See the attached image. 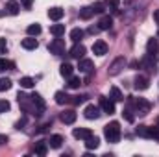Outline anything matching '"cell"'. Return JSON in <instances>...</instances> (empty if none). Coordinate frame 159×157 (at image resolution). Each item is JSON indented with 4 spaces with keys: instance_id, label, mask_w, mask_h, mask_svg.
I'll use <instances>...</instances> for the list:
<instances>
[{
    "instance_id": "cell-1",
    "label": "cell",
    "mask_w": 159,
    "mask_h": 157,
    "mask_svg": "<svg viewBox=\"0 0 159 157\" xmlns=\"http://www.w3.org/2000/svg\"><path fill=\"white\" fill-rule=\"evenodd\" d=\"M104 137L107 142H119L120 141V124L117 120L109 122L106 128H104Z\"/></svg>"
},
{
    "instance_id": "cell-2",
    "label": "cell",
    "mask_w": 159,
    "mask_h": 157,
    "mask_svg": "<svg viewBox=\"0 0 159 157\" xmlns=\"http://www.w3.org/2000/svg\"><path fill=\"white\" fill-rule=\"evenodd\" d=\"M128 104L133 105L139 115H146V113L150 111V107H152V104H150L148 100H144V98H137V100H135L133 96H128Z\"/></svg>"
},
{
    "instance_id": "cell-3",
    "label": "cell",
    "mask_w": 159,
    "mask_h": 157,
    "mask_svg": "<svg viewBox=\"0 0 159 157\" xmlns=\"http://www.w3.org/2000/svg\"><path fill=\"white\" fill-rule=\"evenodd\" d=\"M126 67V59L120 56V57H117L111 65H109V69H107V74L109 76H117V74H120L122 72V69Z\"/></svg>"
},
{
    "instance_id": "cell-4",
    "label": "cell",
    "mask_w": 159,
    "mask_h": 157,
    "mask_svg": "<svg viewBox=\"0 0 159 157\" xmlns=\"http://www.w3.org/2000/svg\"><path fill=\"white\" fill-rule=\"evenodd\" d=\"M48 50H50V54H54V56H63L65 54V41L63 39H54L50 44H48Z\"/></svg>"
},
{
    "instance_id": "cell-5",
    "label": "cell",
    "mask_w": 159,
    "mask_h": 157,
    "mask_svg": "<svg viewBox=\"0 0 159 157\" xmlns=\"http://www.w3.org/2000/svg\"><path fill=\"white\" fill-rule=\"evenodd\" d=\"M100 109L107 115H113L115 113V102L107 96H100Z\"/></svg>"
},
{
    "instance_id": "cell-6",
    "label": "cell",
    "mask_w": 159,
    "mask_h": 157,
    "mask_svg": "<svg viewBox=\"0 0 159 157\" xmlns=\"http://www.w3.org/2000/svg\"><path fill=\"white\" fill-rule=\"evenodd\" d=\"M139 65H141L143 69H146L148 72H156V57L150 56V54H146V56L139 61Z\"/></svg>"
},
{
    "instance_id": "cell-7",
    "label": "cell",
    "mask_w": 159,
    "mask_h": 157,
    "mask_svg": "<svg viewBox=\"0 0 159 157\" xmlns=\"http://www.w3.org/2000/svg\"><path fill=\"white\" fill-rule=\"evenodd\" d=\"M100 107L98 105H94V104H89L85 109H83V115H85V118H89V120H96V118L100 117Z\"/></svg>"
},
{
    "instance_id": "cell-8",
    "label": "cell",
    "mask_w": 159,
    "mask_h": 157,
    "mask_svg": "<svg viewBox=\"0 0 159 157\" xmlns=\"http://www.w3.org/2000/svg\"><path fill=\"white\" fill-rule=\"evenodd\" d=\"M133 87L137 91H146L150 87V79L146 78V76H143V74H139V76H135V79H133Z\"/></svg>"
},
{
    "instance_id": "cell-9",
    "label": "cell",
    "mask_w": 159,
    "mask_h": 157,
    "mask_svg": "<svg viewBox=\"0 0 159 157\" xmlns=\"http://www.w3.org/2000/svg\"><path fill=\"white\" fill-rule=\"evenodd\" d=\"M93 54H96V56H106L107 54V43L102 39L94 41V44H93Z\"/></svg>"
},
{
    "instance_id": "cell-10",
    "label": "cell",
    "mask_w": 159,
    "mask_h": 157,
    "mask_svg": "<svg viewBox=\"0 0 159 157\" xmlns=\"http://www.w3.org/2000/svg\"><path fill=\"white\" fill-rule=\"evenodd\" d=\"M72 135H74V139H78V141H87V139L93 135V131L87 129V128H74Z\"/></svg>"
},
{
    "instance_id": "cell-11",
    "label": "cell",
    "mask_w": 159,
    "mask_h": 157,
    "mask_svg": "<svg viewBox=\"0 0 159 157\" xmlns=\"http://www.w3.org/2000/svg\"><path fill=\"white\" fill-rule=\"evenodd\" d=\"M69 56H70V57H74V59H81V57L85 56V46H83L81 43H76V44L70 48Z\"/></svg>"
},
{
    "instance_id": "cell-12",
    "label": "cell",
    "mask_w": 159,
    "mask_h": 157,
    "mask_svg": "<svg viewBox=\"0 0 159 157\" xmlns=\"http://www.w3.org/2000/svg\"><path fill=\"white\" fill-rule=\"evenodd\" d=\"M80 63H78V69H80V72H85V74H91L93 70H94V65H93V61L91 59H78Z\"/></svg>"
},
{
    "instance_id": "cell-13",
    "label": "cell",
    "mask_w": 159,
    "mask_h": 157,
    "mask_svg": "<svg viewBox=\"0 0 159 157\" xmlns=\"http://www.w3.org/2000/svg\"><path fill=\"white\" fill-rule=\"evenodd\" d=\"M30 98H32V102L35 104V107H37V111H39V117H41V115L44 113V107H46V104H44L43 96H41L39 92H34V94H32Z\"/></svg>"
},
{
    "instance_id": "cell-14",
    "label": "cell",
    "mask_w": 159,
    "mask_h": 157,
    "mask_svg": "<svg viewBox=\"0 0 159 157\" xmlns=\"http://www.w3.org/2000/svg\"><path fill=\"white\" fill-rule=\"evenodd\" d=\"M76 117H78V115H76V111H72V109H67V111H63V113H61V122H63V124H74V122H76Z\"/></svg>"
},
{
    "instance_id": "cell-15",
    "label": "cell",
    "mask_w": 159,
    "mask_h": 157,
    "mask_svg": "<svg viewBox=\"0 0 159 157\" xmlns=\"http://www.w3.org/2000/svg\"><path fill=\"white\" fill-rule=\"evenodd\" d=\"M63 15H65V11H63L61 7H50V9H48V19H50V20H56V22H57V20L63 19Z\"/></svg>"
},
{
    "instance_id": "cell-16",
    "label": "cell",
    "mask_w": 159,
    "mask_h": 157,
    "mask_svg": "<svg viewBox=\"0 0 159 157\" xmlns=\"http://www.w3.org/2000/svg\"><path fill=\"white\" fill-rule=\"evenodd\" d=\"M54 98H56V104H57V105H65V104H70V96H69L65 91H57V92L54 94Z\"/></svg>"
},
{
    "instance_id": "cell-17",
    "label": "cell",
    "mask_w": 159,
    "mask_h": 157,
    "mask_svg": "<svg viewBox=\"0 0 159 157\" xmlns=\"http://www.w3.org/2000/svg\"><path fill=\"white\" fill-rule=\"evenodd\" d=\"M159 52V43L157 39H148V43H146V54H150V56H157Z\"/></svg>"
},
{
    "instance_id": "cell-18",
    "label": "cell",
    "mask_w": 159,
    "mask_h": 157,
    "mask_svg": "<svg viewBox=\"0 0 159 157\" xmlns=\"http://www.w3.org/2000/svg\"><path fill=\"white\" fill-rule=\"evenodd\" d=\"M20 44H22V48H26V50H35V48L39 46L37 39H35V37H32V35H30V37H26V39H22Z\"/></svg>"
},
{
    "instance_id": "cell-19",
    "label": "cell",
    "mask_w": 159,
    "mask_h": 157,
    "mask_svg": "<svg viewBox=\"0 0 159 157\" xmlns=\"http://www.w3.org/2000/svg\"><path fill=\"white\" fill-rule=\"evenodd\" d=\"M111 26H113V19L111 17H102L100 20H98V28L100 30H104V32H107V30H111Z\"/></svg>"
},
{
    "instance_id": "cell-20",
    "label": "cell",
    "mask_w": 159,
    "mask_h": 157,
    "mask_svg": "<svg viewBox=\"0 0 159 157\" xmlns=\"http://www.w3.org/2000/svg\"><path fill=\"white\" fill-rule=\"evenodd\" d=\"M72 72H74V67H72L70 63H63V65L59 67V74H61L63 78L69 79L70 76H72Z\"/></svg>"
},
{
    "instance_id": "cell-21",
    "label": "cell",
    "mask_w": 159,
    "mask_h": 157,
    "mask_svg": "<svg viewBox=\"0 0 159 157\" xmlns=\"http://www.w3.org/2000/svg\"><path fill=\"white\" fill-rule=\"evenodd\" d=\"M19 9H20V4L15 2V0H9L7 6H6V11H7L9 15H19Z\"/></svg>"
},
{
    "instance_id": "cell-22",
    "label": "cell",
    "mask_w": 159,
    "mask_h": 157,
    "mask_svg": "<svg viewBox=\"0 0 159 157\" xmlns=\"http://www.w3.org/2000/svg\"><path fill=\"white\" fill-rule=\"evenodd\" d=\"M98 146H100V139L94 137V135H91V137L85 141V148H87V150H96Z\"/></svg>"
},
{
    "instance_id": "cell-23",
    "label": "cell",
    "mask_w": 159,
    "mask_h": 157,
    "mask_svg": "<svg viewBox=\"0 0 159 157\" xmlns=\"http://www.w3.org/2000/svg\"><path fill=\"white\" fill-rule=\"evenodd\" d=\"M109 98H111L113 102H122V100H124V94L120 92L119 87H111V91H109Z\"/></svg>"
},
{
    "instance_id": "cell-24",
    "label": "cell",
    "mask_w": 159,
    "mask_h": 157,
    "mask_svg": "<svg viewBox=\"0 0 159 157\" xmlns=\"http://www.w3.org/2000/svg\"><path fill=\"white\" fill-rule=\"evenodd\" d=\"M50 34L54 37H61L65 34V24H54V26H50Z\"/></svg>"
},
{
    "instance_id": "cell-25",
    "label": "cell",
    "mask_w": 159,
    "mask_h": 157,
    "mask_svg": "<svg viewBox=\"0 0 159 157\" xmlns=\"http://www.w3.org/2000/svg\"><path fill=\"white\" fill-rule=\"evenodd\" d=\"M93 15H94V13H93V7H91V6H85V7L80 9V19H83V20H89Z\"/></svg>"
},
{
    "instance_id": "cell-26",
    "label": "cell",
    "mask_w": 159,
    "mask_h": 157,
    "mask_svg": "<svg viewBox=\"0 0 159 157\" xmlns=\"http://www.w3.org/2000/svg\"><path fill=\"white\" fill-rule=\"evenodd\" d=\"M48 144H50V148H61V144H63V137H61V135H52L50 141H48Z\"/></svg>"
},
{
    "instance_id": "cell-27",
    "label": "cell",
    "mask_w": 159,
    "mask_h": 157,
    "mask_svg": "<svg viewBox=\"0 0 159 157\" xmlns=\"http://www.w3.org/2000/svg\"><path fill=\"white\" fill-rule=\"evenodd\" d=\"M20 87L22 89H32V87H35V79L30 78V76H24V78H20Z\"/></svg>"
},
{
    "instance_id": "cell-28",
    "label": "cell",
    "mask_w": 159,
    "mask_h": 157,
    "mask_svg": "<svg viewBox=\"0 0 159 157\" xmlns=\"http://www.w3.org/2000/svg\"><path fill=\"white\" fill-rule=\"evenodd\" d=\"M13 69H15V63H13V61H7V59L0 57V72H4V70H13Z\"/></svg>"
},
{
    "instance_id": "cell-29",
    "label": "cell",
    "mask_w": 159,
    "mask_h": 157,
    "mask_svg": "<svg viewBox=\"0 0 159 157\" xmlns=\"http://www.w3.org/2000/svg\"><path fill=\"white\" fill-rule=\"evenodd\" d=\"M83 30L81 28H74V30H70V39L74 41V43H80V41L83 39Z\"/></svg>"
},
{
    "instance_id": "cell-30",
    "label": "cell",
    "mask_w": 159,
    "mask_h": 157,
    "mask_svg": "<svg viewBox=\"0 0 159 157\" xmlns=\"http://www.w3.org/2000/svg\"><path fill=\"white\" fill-rule=\"evenodd\" d=\"M26 32H28V35H32V37H35V35H39L41 32H43V28H41V24H37V22H35V24H30Z\"/></svg>"
},
{
    "instance_id": "cell-31",
    "label": "cell",
    "mask_w": 159,
    "mask_h": 157,
    "mask_svg": "<svg viewBox=\"0 0 159 157\" xmlns=\"http://www.w3.org/2000/svg\"><path fill=\"white\" fill-rule=\"evenodd\" d=\"M11 79L9 78H0V92H4V91H9L11 89Z\"/></svg>"
},
{
    "instance_id": "cell-32",
    "label": "cell",
    "mask_w": 159,
    "mask_h": 157,
    "mask_svg": "<svg viewBox=\"0 0 159 157\" xmlns=\"http://www.w3.org/2000/svg\"><path fill=\"white\" fill-rule=\"evenodd\" d=\"M87 98H89L87 94H78V96H70V104H74V105H80V104H83V102H85Z\"/></svg>"
},
{
    "instance_id": "cell-33",
    "label": "cell",
    "mask_w": 159,
    "mask_h": 157,
    "mask_svg": "<svg viewBox=\"0 0 159 157\" xmlns=\"http://www.w3.org/2000/svg\"><path fill=\"white\" fill-rule=\"evenodd\" d=\"M104 4H106V7H109V9H113V11H117L120 6V0H104Z\"/></svg>"
},
{
    "instance_id": "cell-34",
    "label": "cell",
    "mask_w": 159,
    "mask_h": 157,
    "mask_svg": "<svg viewBox=\"0 0 159 157\" xmlns=\"http://www.w3.org/2000/svg\"><path fill=\"white\" fill-rule=\"evenodd\" d=\"M80 85H81V79H80L78 76H70V78H69V87H70V89H78Z\"/></svg>"
},
{
    "instance_id": "cell-35",
    "label": "cell",
    "mask_w": 159,
    "mask_h": 157,
    "mask_svg": "<svg viewBox=\"0 0 159 157\" xmlns=\"http://www.w3.org/2000/svg\"><path fill=\"white\" fill-rule=\"evenodd\" d=\"M91 7H93V13H104L106 4H104V2H96V4H93Z\"/></svg>"
},
{
    "instance_id": "cell-36",
    "label": "cell",
    "mask_w": 159,
    "mask_h": 157,
    "mask_svg": "<svg viewBox=\"0 0 159 157\" xmlns=\"http://www.w3.org/2000/svg\"><path fill=\"white\" fill-rule=\"evenodd\" d=\"M46 150H48V148H46L44 142H39V144L35 146V154H37V155H46Z\"/></svg>"
},
{
    "instance_id": "cell-37",
    "label": "cell",
    "mask_w": 159,
    "mask_h": 157,
    "mask_svg": "<svg viewBox=\"0 0 159 157\" xmlns=\"http://www.w3.org/2000/svg\"><path fill=\"white\" fill-rule=\"evenodd\" d=\"M122 117L126 118L128 122H133V120H135V117H133V113H131V109H124V111H122Z\"/></svg>"
},
{
    "instance_id": "cell-38",
    "label": "cell",
    "mask_w": 159,
    "mask_h": 157,
    "mask_svg": "<svg viewBox=\"0 0 159 157\" xmlns=\"http://www.w3.org/2000/svg\"><path fill=\"white\" fill-rule=\"evenodd\" d=\"M9 102L7 100H0V113H6V111H9Z\"/></svg>"
},
{
    "instance_id": "cell-39",
    "label": "cell",
    "mask_w": 159,
    "mask_h": 157,
    "mask_svg": "<svg viewBox=\"0 0 159 157\" xmlns=\"http://www.w3.org/2000/svg\"><path fill=\"white\" fill-rule=\"evenodd\" d=\"M7 52V43L4 37H0V54H6Z\"/></svg>"
},
{
    "instance_id": "cell-40",
    "label": "cell",
    "mask_w": 159,
    "mask_h": 157,
    "mask_svg": "<svg viewBox=\"0 0 159 157\" xmlns=\"http://www.w3.org/2000/svg\"><path fill=\"white\" fill-rule=\"evenodd\" d=\"M24 126H26V118H20V120L15 124V128H17V129H24Z\"/></svg>"
},
{
    "instance_id": "cell-41",
    "label": "cell",
    "mask_w": 159,
    "mask_h": 157,
    "mask_svg": "<svg viewBox=\"0 0 159 157\" xmlns=\"http://www.w3.org/2000/svg\"><path fill=\"white\" fill-rule=\"evenodd\" d=\"M20 4H22V7H24V9H30V7H32V4H34V0H20Z\"/></svg>"
},
{
    "instance_id": "cell-42",
    "label": "cell",
    "mask_w": 159,
    "mask_h": 157,
    "mask_svg": "<svg viewBox=\"0 0 159 157\" xmlns=\"http://www.w3.org/2000/svg\"><path fill=\"white\" fill-rule=\"evenodd\" d=\"M7 142V135H0V146Z\"/></svg>"
},
{
    "instance_id": "cell-43",
    "label": "cell",
    "mask_w": 159,
    "mask_h": 157,
    "mask_svg": "<svg viewBox=\"0 0 159 157\" xmlns=\"http://www.w3.org/2000/svg\"><path fill=\"white\" fill-rule=\"evenodd\" d=\"M98 30H100V28H98V26H91V28H89V34H96V32H98Z\"/></svg>"
},
{
    "instance_id": "cell-44",
    "label": "cell",
    "mask_w": 159,
    "mask_h": 157,
    "mask_svg": "<svg viewBox=\"0 0 159 157\" xmlns=\"http://www.w3.org/2000/svg\"><path fill=\"white\" fill-rule=\"evenodd\" d=\"M154 20L159 24V9H156V11H154Z\"/></svg>"
},
{
    "instance_id": "cell-45",
    "label": "cell",
    "mask_w": 159,
    "mask_h": 157,
    "mask_svg": "<svg viewBox=\"0 0 159 157\" xmlns=\"http://www.w3.org/2000/svg\"><path fill=\"white\" fill-rule=\"evenodd\" d=\"M48 128H50V124H44V126H41V128H39V131H41V133H43V131H46Z\"/></svg>"
},
{
    "instance_id": "cell-46",
    "label": "cell",
    "mask_w": 159,
    "mask_h": 157,
    "mask_svg": "<svg viewBox=\"0 0 159 157\" xmlns=\"http://www.w3.org/2000/svg\"><path fill=\"white\" fill-rule=\"evenodd\" d=\"M156 128H157V129H159V117H157V124H156Z\"/></svg>"
},
{
    "instance_id": "cell-47",
    "label": "cell",
    "mask_w": 159,
    "mask_h": 157,
    "mask_svg": "<svg viewBox=\"0 0 159 157\" xmlns=\"http://www.w3.org/2000/svg\"><path fill=\"white\" fill-rule=\"evenodd\" d=\"M157 37H159V30H157Z\"/></svg>"
}]
</instances>
